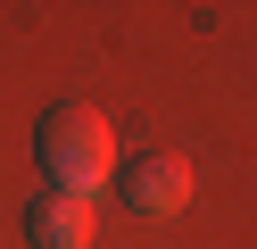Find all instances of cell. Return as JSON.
I'll return each instance as SVG.
<instances>
[{"label": "cell", "instance_id": "cell-3", "mask_svg": "<svg viewBox=\"0 0 257 249\" xmlns=\"http://www.w3.org/2000/svg\"><path fill=\"white\" fill-rule=\"evenodd\" d=\"M91 232H100V208H91L83 191H50V183H42V191L25 199V241L34 249H91Z\"/></svg>", "mask_w": 257, "mask_h": 249}, {"label": "cell", "instance_id": "cell-1", "mask_svg": "<svg viewBox=\"0 0 257 249\" xmlns=\"http://www.w3.org/2000/svg\"><path fill=\"white\" fill-rule=\"evenodd\" d=\"M34 158L50 175V191H83L100 199V183H116V125H108L91 100H58L34 133Z\"/></svg>", "mask_w": 257, "mask_h": 249}, {"label": "cell", "instance_id": "cell-2", "mask_svg": "<svg viewBox=\"0 0 257 249\" xmlns=\"http://www.w3.org/2000/svg\"><path fill=\"white\" fill-rule=\"evenodd\" d=\"M116 191H124V208H141V216H183V199H191V158H174V149L116 158Z\"/></svg>", "mask_w": 257, "mask_h": 249}]
</instances>
